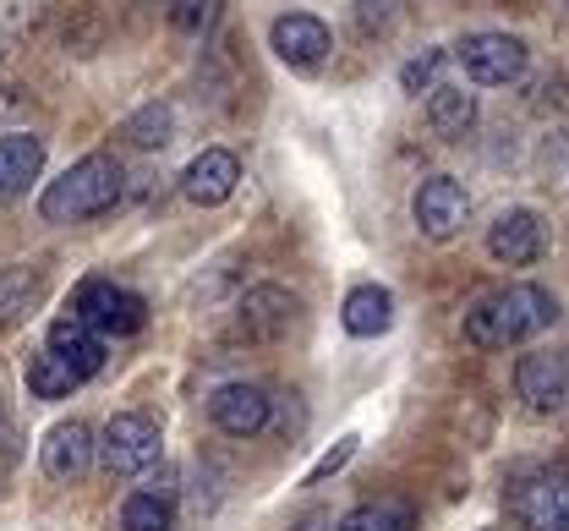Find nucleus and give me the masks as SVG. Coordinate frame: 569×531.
I'll return each mask as SVG.
<instances>
[{
	"label": "nucleus",
	"mask_w": 569,
	"mask_h": 531,
	"mask_svg": "<svg viewBox=\"0 0 569 531\" xmlns=\"http://www.w3.org/2000/svg\"><path fill=\"white\" fill-rule=\"evenodd\" d=\"M22 373H28L33 400H67L71 389H77V373H71V368L61 362V357H56V351H50V345H44V351H33Z\"/></svg>",
	"instance_id": "obj_20"
},
{
	"label": "nucleus",
	"mask_w": 569,
	"mask_h": 531,
	"mask_svg": "<svg viewBox=\"0 0 569 531\" xmlns=\"http://www.w3.org/2000/svg\"><path fill=\"white\" fill-rule=\"evenodd\" d=\"M121 531H176V504L164 493H127Z\"/></svg>",
	"instance_id": "obj_21"
},
{
	"label": "nucleus",
	"mask_w": 569,
	"mask_h": 531,
	"mask_svg": "<svg viewBox=\"0 0 569 531\" xmlns=\"http://www.w3.org/2000/svg\"><path fill=\"white\" fill-rule=\"evenodd\" d=\"M455 61L466 67V77L477 88H509V82L526 77L531 56H526V44L515 33H471V39L455 44Z\"/></svg>",
	"instance_id": "obj_5"
},
{
	"label": "nucleus",
	"mask_w": 569,
	"mask_h": 531,
	"mask_svg": "<svg viewBox=\"0 0 569 531\" xmlns=\"http://www.w3.org/2000/svg\"><path fill=\"white\" fill-rule=\"evenodd\" d=\"M515 389H520V400H526L531 411H559L569 400V357H559V351H531V357H520Z\"/></svg>",
	"instance_id": "obj_10"
},
{
	"label": "nucleus",
	"mask_w": 569,
	"mask_h": 531,
	"mask_svg": "<svg viewBox=\"0 0 569 531\" xmlns=\"http://www.w3.org/2000/svg\"><path fill=\"white\" fill-rule=\"evenodd\" d=\"M164 17L181 33H209L213 17H219V0H164Z\"/></svg>",
	"instance_id": "obj_23"
},
{
	"label": "nucleus",
	"mask_w": 569,
	"mask_h": 531,
	"mask_svg": "<svg viewBox=\"0 0 569 531\" xmlns=\"http://www.w3.org/2000/svg\"><path fill=\"white\" fill-rule=\"evenodd\" d=\"M340 323H346V334H356V340H378V334L395 329V297L383 285H356L351 297H346V307H340Z\"/></svg>",
	"instance_id": "obj_16"
},
{
	"label": "nucleus",
	"mask_w": 569,
	"mask_h": 531,
	"mask_svg": "<svg viewBox=\"0 0 569 531\" xmlns=\"http://www.w3.org/2000/svg\"><path fill=\"white\" fill-rule=\"evenodd\" d=\"M356 444H361V439H356V433H346V439H340V444H335L329 455H323L318 465H312V471H307V488H318L323 477H335V471H340V465H346V460L356 455Z\"/></svg>",
	"instance_id": "obj_26"
},
{
	"label": "nucleus",
	"mask_w": 569,
	"mask_h": 531,
	"mask_svg": "<svg viewBox=\"0 0 569 531\" xmlns=\"http://www.w3.org/2000/svg\"><path fill=\"white\" fill-rule=\"evenodd\" d=\"M269 44L284 67H318L329 56V22L312 17V11H284L269 28Z\"/></svg>",
	"instance_id": "obj_11"
},
{
	"label": "nucleus",
	"mask_w": 569,
	"mask_h": 531,
	"mask_svg": "<svg viewBox=\"0 0 569 531\" xmlns=\"http://www.w3.org/2000/svg\"><path fill=\"white\" fill-rule=\"evenodd\" d=\"M269 411H274V400H269L258 383H224V389H213V400H209L213 428L230 433V439L263 433V428H269Z\"/></svg>",
	"instance_id": "obj_8"
},
{
	"label": "nucleus",
	"mask_w": 569,
	"mask_h": 531,
	"mask_svg": "<svg viewBox=\"0 0 569 531\" xmlns=\"http://www.w3.org/2000/svg\"><path fill=\"white\" fill-rule=\"evenodd\" d=\"M488 252L503 269H531L542 258V220L531 209H509L488 226Z\"/></svg>",
	"instance_id": "obj_12"
},
{
	"label": "nucleus",
	"mask_w": 569,
	"mask_h": 531,
	"mask_svg": "<svg viewBox=\"0 0 569 531\" xmlns=\"http://www.w3.org/2000/svg\"><path fill=\"white\" fill-rule=\"evenodd\" d=\"M335 531H417V510L406 499H372V504H356L351 515H340Z\"/></svg>",
	"instance_id": "obj_19"
},
{
	"label": "nucleus",
	"mask_w": 569,
	"mask_h": 531,
	"mask_svg": "<svg viewBox=\"0 0 569 531\" xmlns=\"http://www.w3.org/2000/svg\"><path fill=\"white\" fill-rule=\"evenodd\" d=\"M159 450H164V439H159V422H153V417H142V411H116V417H110V428H104V465H110L116 477L153 471V465H159Z\"/></svg>",
	"instance_id": "obj_6"
},
{
	"label": "nucleus",
	"mask_w": 569,
	"mask_h": 531,
	"mask_svg": "<svg viewBox=\"0 0 569 531\" xmlns=\"http://www.w3.org/2000/svg\"><path fill=\"white\" fill-rule=\"evenodd\" d=\"M553 323H559L553 291L520 280V285H503L493 297H482L466 312V340L482 345V351H509V345H520V340H531V334H542Z\"/></svg>",
	"instance_id": "obj_1"
},
{
	"label": "nucleus",
	"mask_w": 569,
	"mask_h": 531,
	"mask_svg": "<svg viewBox=\"0 0 569 531\" xmlns=\"http://www.w3.org/2000/svg\"><path fill=\"white\" fill-rule=\"evenodd\" d=\"M50 351L77 373V383L93 379V373L104 368V334H93V329H88L82 318H71V312L50 323Z\"/></svg>",
	"instance_id": "obj_15"
},
{
	"label": "nucleus",
	"mask_w": 569,
	"mask_h": 531,
	"mask_svg": "<svg viewBox=\"0 0 569 531\" xmlns=\"http://www.w3.org/2000/svg\"><path fill=\"white\" fill-rule=\"evenodd\" d=\"M39 297V274H6V285H0V312H6V323H17L22 318V302H33Z\"/></svg>",
	"instance_id": "obj_24"
},
{
	"label": "nucleus",
	"mask_w": 569,
	"mask_h": 531,
	"mask_svg": "<svg viewBox=\"0 0 569 531\" xmlns=\"http://www.w3.org/2000/svg\"><path fill=\"white\" fill-rule=\"evenodd\" d=\"M323 527H335V521H323V515H312V521H301V531H323Z\"/></svg>",
	"instance_id": "obj_28"
},
{
	"label": "nucleus",
	"mask_w": 569,
	"mask_h": 531,
	"mask_svg": "<svg viewBox=\"0 0 569 531\" xmlns=\"http://www.w3.org/2000/svg\"><path fill=\"white\" fill-rule=\"evenodd\" d=\"M0 198H6V192H0Z\"/></svg>",
	"instance_id": "obj_30"
},
{
	"label": "nucleus",
	"mask_w": 569,
	"mask_h": 531,
	"mask_svg": "<svg viewBox=\"0 0 569 531\" xmlns=\"http://www.w3.org/2000/svg\"><path fill=\"white\" fill-rule=\"evenodd\" d=\"M0 417H6V400H0Z\"/></svg>",
	"instance_id": "obj_29"
},
{
	"label": "nucleus",
	"mask_w": 569,
	"mask_h": 531,
	"mask_svg": "<svg viewBox=\"0 0 569 531\" xmlns=\"http://www.w3.org/2000/svg\"><path fill=\"white\" fill-rule=\"evenodd\" d=\"M296 312H301V302L290 291H280V285H252L241 297V307H236V334L241 340H280V334H290Z\"/></svg>",
	"instance_id": "obj_9"
},
{
	"label": "nucleus",
	"mask_w": 569,
	"mask_h": 531,
	"mask_svg": "<svg viewBox=\"0 0 569 531\" xmlns=\"http://www.w3.org/2000/svg\"><path fill=\"white\" fill-rule=\"evenodd\" d=\"M438 67H443V56H438V50H427L422 61H411V67L400 72V82H406V93H417L422 82H432V72H438Z\"/></svg>",
	"instance_id": "obj_27"
},
{
	"label": "nucleus",
	"mask_w": 569,
	"mask_h": 531,
	"mask_svg": "<svg viewBox=\"0 0 569 531\" xmlns=\"http://www.w3.org/2000/svg\"><path fill=\"white\" fill-rule=\"evenodd\" d=\"M39 170H44V143L39 138H28V132L0 138V192L6 198L22 192L28 181H39Z\"/></svg>",
	"instance_id": "obj_17"
},
{
	"label": "nucleus",
	"mask_w": 569,
	"mask_h": 531,
	"mask_svg": "<svg viewBox=\"0 0 569 531\" xmlns=\"http://www.w3.org/2000/svg\"><path fill=\"white\" fill-rule=\"evenodd\" d=\"M427 121H432V132L438 138H466L471 132V121H477V99L466 93V88H432V99H427Z\"/></svg>",
	"instance_id": "obj_18"
},
{
	"label": "nucleus",
	"mask_w": 569,
	"mask_h": 531,
	"mask_svg": "<svg viewBox=\"0 0 569 531\" xmlns=\"http://www.w3.org/2000/svg\"><path fill=\"white\" fill-rule=\"evenodd\" d=\"M88 465H93V433H88V422H56L50 433H44V477L50 482H77V477H88Z\"/></svg>",
	"instance_id": "obj_13"
},
{
	"label": "nucleus",
	"mask_w": 569,
	"mask_h": 531,
	"mask_svg": "<svg viewBox=\"0 0 569 531\" xmlns=\"http://www.w3.org/2000/svg\"><path fill=\"white\" fill-rule=\"evenodd\" d=\"M121 187H127L121 164H116L110 153H88V159H77L71 170H61V176L44 187L39 214H44L50 226H82V220H93V214H110L116 198H121Z\"/></svg>",
	"instance_id": "obj_2"
},
{
	"label": "nucleus",
	"mask_w": 569,
	"mask_h": 531,
	"mask_svg": "<svg viewBox=\"0 0 569 531\" xmlns=\"http://www.w3.org/2000/svg\"><path fill=\"white\" fill-rule=\"evenodd\" d=\"M170 127H176L170 104H142L138 116L127 121V138H132L138 149H164V143H170Z\"/></svg>",
	"instance_id": "obj_22"
},
{
	"label": "nucleus",
	"mask_w": 569,
	"mask_h": 531,
	"mask_svg": "<svg viewBox=\"0 0 569 531\" xmlns=\"http://www.w3.org/2000/svg\"><path fill=\"white\" fill-rule=\"evenodd\" d=\"M411 214H417V230H422L427 241H449L455 230L466 226L471 198H466V187H460L455 176H432V181H422V187H417Z\"/></svg>",
	"instance_id": "obj_7"
},
{
	"label": "nucleus",
	"mask_w": 569,
	"mask_h": 531,
	"mask_svg": "<svg viewBox=\"0 0 569 531\" xmlns=\"http://www.w3.org/2000/svg\"><path fill=\"white\" fill-rule=\"evenodd\" d=\"M509 515L526 531H569V465H542L515 482Z\"/></svg>",
	"instance_id": "obj_3"
},
{
	"label": "nucleus",
	"mask_w": 569,
	"mask_h": 531,
	"mask_svg": "<svg viewBox=\"0 0 569 531\" xmlns=\"http://www.w3.org/2000/svg\"><path fill=\"white\" fill-rule=\"evenodd\" d=\"M236 181H241V164H236V153L230 149H203L192 164H187V176H181V192L192 198V203H224L230 192H236Z\"/></svg>",
	"instance_id": "obj_14"
},
{
	"label": "nucleus",
	"mask_w": 569,
	"mask_h": 531,
	"mask_svg": "<svg viewBox=\"0 0 569 531\" xmlns=\"http://www.w3.org/2000/svg\"><path fill=\"white\" fill-rule=\"evenodd\" d=\"M400 6H406V0H356V22H361V33H389L395 17H400Z\"/></svg>",
	"instance_id": "obj_25"
},
{
	"label": "nucleus",
	"mask_w": 569,
	"mask_h": 531,
	"mask_svg": "<svg viewBox=\"0 0 569 531\" xmlns=\"http://www.w3.org/2000/svg\"><path fill=\"white\" fill-rule=\"evenodd\" d=\"M71 318H82L93 334H138L148 323V307L138 291H127L116 280H82L71 291Z\"/></svg>",
	"instance_id": "obj_4"
}]
</instances>
